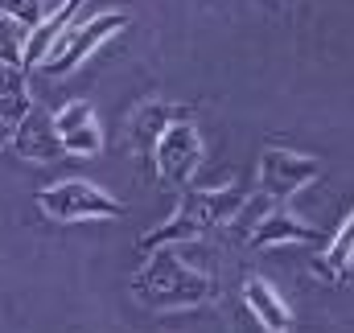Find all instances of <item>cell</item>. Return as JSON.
<instances>
[{
    "label": "cell",
    "instance_id": "obj_11",
    "mask_svg": "<svg viewBox=\"0 0 354 333\" xmlns=\"http://www.w3.org/2000/svg\"><path fill=\"white\" fill-rule=\"evenodd\" d=\"M177 120H194L189 107H177V103H145L136 115H132V144L153 153V144L161 140V132L177 124Z\"/></svg>",
    "mask_w": 354,
    "mask_h": 333
},
{
    "label": "cell",
    "instance_id": "obj_12",
    "mask_svg": "<svg viewBox=\"0 0 354 333\" xmlns=\"http://www.w3.org/2000/svg\"><path fill=\"white\" fill-rule=\"evenodd\" d=\"M79 4L83 0H62V8H54L50 17H41L37 25H33V33H29V41H25V50H21V66H41V58L50 54V46L62 37V29L71 25V17L79 12Z\"/></svg>",
    "mask_w": 354,
    "mask_h": 333
},
{
    "label": "cell",
    "instance_id": "obj_14",
    "mask_svg": "<svg viewBox=\"0 0 354 333\" xmlns=\"http://www.w3.org/2000/svg\"><path fill=\"white\" fill-rule=\"evenodd\" d=\"M29 107H33V95H29L25 75H21L17 66H4V62H0V124L17 128Z\"/></svg>",
    "mask_w": 354,
    "mask_h": 333
},
{
    "label": "cell",
    "instance_id": "obj_3",
    "mask_svg": "<svg viewBox=\"0 0 354 333\" xmlns=\"http://www.w3.org/2000/svg\"><path fill=\"white\" fill-rule=\"evenodd\" d=\"M37 206L54 222H87V218H120L124 214V206L107 189H95L91 181H58V185H46L37 193Z\"/></svg>",
    "mask_w": 354,
    "mask_h": 333
},
{
    "label": "cell",
    "instance_id": "obj_7",
    "mask_svg": "<svg viewBox=\"0 0 354 333\" xmlns=\"http://www.w3.org/2000/svg\"><path fill=\"white\" fill-rule=\"evenodd\" d=\"M54 132H58L62 153H71V157H99L103 153V128L95 120V107L83 99L66 103L54 115Z\"/></svg>",
    "mask_w": 354,
    "mask_h": 333
},
{
    "label": "cell",
    "instance_id": "obj_2",
    "mask_svg": "<svg viewBox=\"0 0 354 333\" xmlns=\"http://www.w3.org/2000/svg\"><path fill=\"white\" fill-rule=\"evenodd\" d=\"M153 259L132 276V296L145 301L149 309H194V305H206L214 284L206 272L189 267L177 251L157 247L149 251Z\"/></svg>",
    "mask_w": 354,
    "mask_h": 333
},
{
    "label": "cell",
    "instance_id": "obj_5",
    "mask_svg": "<svg viewBox=\"0 0 354 333\" xmlns=\"http://www.w3.org/2000/svg\"><path fill=\"white\" fill-rule=\"evenodd\" d=\"M317 177H322L317 157L288 153V149H264L260 153V193L268 202H284V198L301 193L305 185H313Z\"/></svg>",
    "mask_w": 354,
    "mask_h": 333
},
{
    "label": "cell",
    "instance_id": "obj_16",
    "mask_svg": "<svg viewBox=\"0 0 354 333\" xmlns=\"http://www.w3.org/2000/svg\"><path fill=\"white\" fill-rule=\"evenodd\" d=\"M41 0H0V17L17 21V25H37L41 21Z\"/></svg>",
    "mask_w": 354,
    "mask_h": 333
},
{
    "label": "cell",
    "instance_id": "obj_15",
    "mask_svg": "<svg viewBox=\"0 0 354 333\" xmlns=\"http://www.w3.org/2000/svg\"><path fill=\"white\" fill-rule=\"evenodd\" d=\"M21 50H25V25L0 17V62L21 70Z\"/></svg>",
    "mask_w": 354,
    "mask_h": 333
},
{
    "label": "cell",
    "instance_id": "obj_6",
    "mask_svg": "<svg viewBox=\"0 0 354 333\" xmlns=\"http://www.w3.org/2000/svg\"><path fill=\"white\" fill-rule=\"evenodd\" d=\"M153 161H157V177L169 185H189V177L202 165V136L194 128V120H177L161 132V140L153 144Z\"/></svg>",
    "mask_w": 354,
    "mask_h": 333
},
{
    "label": "cell",
    "instance_id": "obj_9",
    "mask_svg": "<svg viewBox=\"0 0 354 333\" xmlns=\"http://www.w3.org/2000/svg\"><path fill=\"white\" fill-rule=\"evenodd\" d=\"M248 243L252 247H276V243H326L322 231H313L305 218H297L292 210L276 206L268 218H260L252 231H248Z\"/></svg>",
    "mask_w": 354,
    "mask_h": 333
},
{
    "label": "cell",
    "instance_id": "obj_1",
    "mask_svg": "<svg viewBox=\"0 0 354 333\" xmlns=\"http://www.w3.org/2000/svg\"><path fill=\"white\" fill-rule=\"evenodd\" d=\"M243 206H248V189L243 185H227V189H185L181 202H177V210H174V218L161 222V227H153L140 239V251L169 247V243H181V239H202L206 231L231 222Z\"/></svg>",
    "mask_w": 354,
    "mask_h": 333
},
{
    "label": "cell",
    "instance_id": "obj_4",
    "mask_svg": "<svg viewBox=\"0 0 354 333\" xmlns=\"http://www.w3.org/2000/svg\"><path fill=\"white\" fill-rule=\"evenodd\" d=\"M120 29H128V12H99V17H91L83 25H75V29H62V37L50 46V54L41 58V66L50 75H71L91 50H99Z\"/></svg>",
    "mask_w": 354,
    "mask_h": 333
},
{
    "label": "cell",
    "instance_id": "obj_13",
    "mask_svg": "<svg viewBox=\"0 0 354 333\" xmlns=\"http://www.w3.org/2000/svg\"><path fill=\"white\" fill-rule=\"evenodd\" d=\"M354 214L342 218V227L334 231V239L326 243V251L313 259V272L322 276V280H346L351 276V251H354Z\"/></svg>",
    "mask_w": 354,
    "mask_h": 333
},
{
    "label": "cell",
    "instance_id": "obj_10",
    "mask_svg": "<svg viewBox=\"0 0 354 333\" xmlns=\"http://www.w3.org/2000/svg\"><path fill=\"white\" fill-rule=\"evenodd\" d=\"M243 305H248V313L260 321V330L264 333H288L292 330V313H288V305L280 301V292L260 280V276H252L248 284H243Z\"/></svg>",
    "mask_w": 354,
    "mask_h": 333
},
{
    "label": "cell",
    "instance_id": "obj_8",
    "mask_svg": "<svg viewBox=\"0 0 354 333\" xmlns=\"http://www.w3.org/2000/svg\"><path fill=\"white\" fill-rule=\"evenodd\" d=\"M12 149H17V157L37 161V165L58 161V157H62V144H58V132H54V115L29 107L25 120L12 128Z\"/></svg>",
    "mask_w": 354,
    "mask_h": 333
}]
</instances>
